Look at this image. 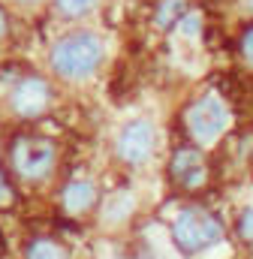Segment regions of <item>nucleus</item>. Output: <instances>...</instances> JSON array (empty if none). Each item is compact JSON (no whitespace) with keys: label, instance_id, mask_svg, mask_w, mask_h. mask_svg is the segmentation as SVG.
Wrapping results in <instances>:
<instances>
[{"label":"nucleus","instance_id":"nucleus-1","mask_svg":"<svg viewBox=\"0 0 253 259\" xmlns=\"http://www.w3.org/2000/svg\"><path fill=\"white\" fill-rule=\"evenodd\" d=\"M106 61L103 36L94 30H69L49 49V66L63 81H88Z\"/></svg>","mask_w":253,"mask_h":259},{"label":"nucleus","instance_id":"nucleus-2","mask_svg":"<svg viewBox=\"0 0 253 259\" xmlns=\"http://www.w3.org/2000/svg\"><path fill=\"white\" fill-rule=\"evenodd\" d=\"M9 166L18 181L24 184H43L58 169V148L52 139L36 133H21L9 145Z\"/></svg>","mask_w":253,"mask_h":259},{"label":"nucleus","instance_id":"nucleus-3","mask_svg":"<svg viewBox=\"0 0 253 259\" xmlns=\"http://www.w3.org/2000/svg\"><path fill=\"white\" fill-rule=\"evenodd\" d=\"M172 241L178 244L181 253H202L223 241V223L211 211L190 205L172 223Z\"/></svg>","mask_w":253,"mask_h":259},{"label":"nucleus","instance_id":"nucleus-4","mask_svg":"<svg viewBox=\"0 0 253 259\" xmlns=\"http://www.w3.org/2000/svg\"><path fill=\"white\" fill-rule=\"evenodd\" d=\"M229 106L217 94H202L184 109V130L196 145H214L229 127Z\"/></svg>","mask_w":253,"mask_h":259},{"label":"nucleus","instance_id":"nucleus-5","mask_svg":"<svg viewBox=\"0 0 253 259\" xmlns=\"http://www.w3.org/2000/svg\"><path fill=\"white\" fill-rule=\"evenodd\" d=\"M52 100H55L52 84H49L43 75L27 72V75H21V78L12 81V91H9V112H12L15 118H21V121H33V118H39V115L49 112Z\"/></svg>","mask_w":253,"mask_h":259},{"label":"nucleus","instance_id":"nucleus-6","mask_svg":"<svg viewBox=\"0 0 253 259\" xmlns=\"http://www.w3.org/2000/svg\"><path fill=\"white\" fill-rule=\"evenodd\" d=\"M169 181H172L178 190H184V193H199V190L208 187V181H211V166H208V160L202 157L199 148L181 145V148L172 154V160H169Z\"/></svg>","mask_w":253,"mask_h":259},{"label":"nucleus","instance_id":"nucleus-7","mask_svg":"<svg viewBox=\"0 0 253 259\" xmlns=\"http://www.w3.org/2000/svg\"><path fill=\"white\" fill-rule=\"evenodd\" d=\"M154 145H157L154 124L145 121V118H136V121L124 124V130L118 133L115 154H118V160H124L126 166H139V163H145L154 154Z\"/></svg>","mask_w":253,"mask_h":259},{"label":"nucleus","instance_id":"nucleus-8","mask_svg":"<svg viewBox=\"0 0 253 259\" xmlns=\"http://www.w3.org/2000/svg\"><path fill=\"white\" fill-rule=\"evenodd\" d=\"M94 202H97V184H94V181H88V178H75V181H69V184L63 187V193H61L63 211H66V214H72V217H78V214L91 211V208H94Z\"/></svg>","mask_w":253,"mask_h":259},{"label":"nucleus","instance_id":"nucleus-9","mask_svg":"<svg viewBox=\"0 0 253 259\" xmlns=\"http://www.w3.org/2000/svg\"><path fill=\"white\" fill-rule=\"evenodd\" d=\"M187 12H190V0H157V6H154V27L169 33V30H175V24Z\"/></svg>","mask_w":253,"mask_h":259},{"label":"nucleus","instance_id":"nucleus-10","mask_svg":"<svg viewBox=\"0 0 253 259\" xmlns=\"http://www.w3.org/2000/svg\"><path fill=\"white\" fill-rule=\"evenodd\" d=\"M24 259H69V253H66V247L63 244H58L55 238H33L30 244H27V253H24Z\"/></svg>","mask_w":253,"mask_h":259},{"label":"nucleus","instance_id":"nucleus-11","mask_svg":"<svg viewBox=\"0 0 253 259\" xmlns=\"http://www.w3.org/2000/svg\"><path fill=\"white\" fill-rule=\"evenodd\" d=\"M97 6H100V0H55V12L61 18H69V21L91 15Z\"/></svg>","mask_w":253,"mask_h":259},{"label":"nucleus","instance_id":"nucleus-12","mask_svg":"<svg viewBox=\"0 0 253 259\" xmlns=\"http://www.w3.org/2000/svg\"><path fill=\"white\" fill-rule=\"evenodd\" d=\"M175 30H178L184 39H199V36H202V15H199L196 9H190L187 15L175 24Z\"/></svg>","mask_w":253,"mask_h":259},{"label":"nucleus","instance_id":"nucleus-13","mask_svg":"<svg viewBox=\"0 0 253 259\" xmlns=\"http://www.w3.org/2000/svg\"><path fill=\"white\" fill-rule=\"evenodd\" d=\"M238 58H241V64L247 69H253V24H247L238 33Z\"/></svg>","mask_w":253,"mask_h":259},{"label":"nucleus","instance_id":"nucleus-14","mask_svg":"<svg viewBox=\"0 0 253 259\" xmlns=\"http://www.w3.org/2000/svg\"><path fill=\"white\" fill-rule=\"evenodd\" d=\"M235 232H238L241 241L253 244V208H244V211L238 214V220H235Z\"/></svg>","mask_w":253,"mask_h":259},{"label":"nucleus","instance_id":"nucleus-15","mask_svg":"<svg viewBox=\"0 0 253 259\" xmlns=\"http://www.w3.org/2000/svg\"><path fill=\"white\" fill-rule=\"evenodd\" d=\"M9 30H12V24H9V12H6V9L0 6V42H3L6 36H9Z\"/></svg>","mask_w":253,"mask_h":259},{"label":"nucleus","instance_id":"nucleus-16","mask_svg":"<svg viewBox=\"0 0 253 259\" xmlns=\"http://www.w3.org/2000/svg\"><path fill=\"white\" fill-rule=\"evenodd\" d=\"M9 199H12V190H9V184H6V178H3V172H0V205L9 202Z\"/></svg>","mask_w":253,"mask_h":259},{"label":"nucleus","instance_id":"nucleus-17","mask_svg":"<svg viewBox=\"0 0 253 259\" xmlns=\"http://www.w3.org/2000/svg\"><path fill=\"white\" fill-rule=\"evenodd\" d=\"M244 6H247V12L253 15V0H244Z\"/></svg>","mask_w":253,"mask_h":259},{"label":"nucleus","instance_id":"nucleus-18","mask_svg":"<svg viewBox=\"0 0 253 259\" xmlns=\"http://www.w3.org/2000/svg\"><path fill=\"white\" fill-rule=\"evenodd\" d=\"M15 3H27L30 6V3H39V0H15Z\"/></svg>","mask_w":253,"mask_h":259},{"label":"nucleus","instance_id":"nucleus-19","mask_svg":"<svg viewBox=\"0 0 253 259\" xmlns=\"http://www.w3.org/2000/svg\"><path fill=\"white\" fill-rule=\"evenodd\" d=\"M0 253H3V235H0Z\"/></svg>","mask_w":253,"mask_h":259},{"label":"nucleus","instance_id":"nucleus-20","mask_svg":"<svg viewBox=\"0 0 253 259\" xmlns=\"http://www.w3.org/2000/svg\"><path fill=\"white\" fill-rule=\"evenodd\" d=\"M208 3H220V0H208Z\"/></svg>","mask_w":253,"mask_h":259}]
</instances>
